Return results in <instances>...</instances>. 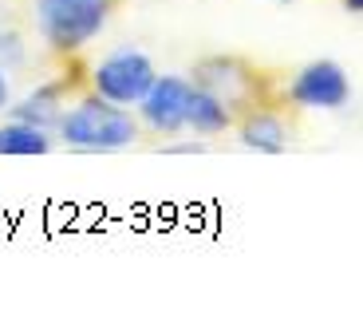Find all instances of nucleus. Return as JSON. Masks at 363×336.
<instances>
[{"mask_svg":"<svg viewBox=\"0 0 363 336\" xmlns=\"http://www.w3.org/2000/svg\"><path fill=\"white\" fill-rule=\"evenodd\" d=\"M55 139L83 155H115V151H130L143 139V123L130 107L107 103L91 91L72 107H64L55 123Z\"/></svg>","mask_w":363,"mask_h":336,"instance_id":"1","label":"nucleus"},{"mask_svg":"<svg viewBox=\"0 0 363 336\" xmlns=\"http://www.w3.org/2000/svg\"><path fill=\"white\" fill-rule=\"evenodd\" d=\"M115 0H32L36 36L55 55H75L103 36Z\"/></svg>","mask_w":363,"mask_h":336,"instance_id":"2","label":"nucleus"},{"mask_svg":"<svg viewBox=\"0 0 363 336\" xmlns=\"http://www.w3.org/2000/svg\"><path fill=\"white\" fill-rule=\"evenodd\" d=\"M190 83L209 95H218L233 115L261 103V72L241 55H206L190 72Z\"/></svg>","mask_w":363,"mask_h":336,"instance_id":"3","label":"nucleus"},{"mask_svg":"<svg viewBox=\"0 0 363 336\" xmlns=\"http://www.w3.org/2000/svg\"><path fill=\"white\" fill-rule=\"evenodd\" d=\"M158 67L155 60L138 48H118V52L103 55L99 64L91 67V91L107 103H118V107H135L146 95V87L155 83Z\"/></svg>","mask_w":363,"mask_h":336,"instance_id":"4","label":"nucleus"},{"mask_svg":"<svg viewBox=\"0 0 363 336\" xmlns=\"http://www.w3.org/2000/svg\"><path fill=\"white\" fill-rule=\"evenodd\" d=\"M284 95L304 111H344L352 103V75L340 60H312L284 83Z\"/></svg>","mask_w":363,"mask_h":336,"instance_id":"5","label":"nucleus"},{"mask_svg":"<svg viewBox=\"0 0 363 336\" xmlns=\"http://www.w3.org/2000/svg\"><path fill=\"white\" fill-rule=\"evenodd\" d=\"M190 75H155V83L146 87V95L135 103V115L146 131L170 139L186 131V103H190Z\"/></svg>","mask_w":363,"mask_h":336,"instance_id":"6","label":"nucleus"},{"mask_svg":"<svg viewBox=\"0 0 363 336\" xmlns=\"http://www.w3.org/2000/svg\"><path fill=\"white\" fill-rule=\"evenodd\" d=\"M233 127H237L241 146H245V151H257V155H284L289 143H292V127L284 123V115L269 111L264 103L241 111V115L233 119Z\"/></svg>","mask_w":363,"mask_h":336,"instance_id":"7","label":"nucleus"},{"mask_svg":"<svg viewBox=\"0 0 363 336\" xmlns=\"http://www.w3.org/2000/svg\"><path fill=\"white\" fill-rule=\"evenodd\" d=\"M67 91H72V80H67V75L40 83L36 91H28L24 99L9 103V119H24V123H36V127H44V131H55V123H60V115H64V107H67Z\"/></svg>","mask_w":363,"mask_h":336,"instance_id":"8","label":"nucleus"},{"mask_svg":"<svg viewBox=\"0 0 363 336\" xmlns=\"http://www.w3.org/2000/svg\"><path fill=\"white\" fill-rule=\"evenodd\" d=\"M233 111L218 99V95H209V91L194 87L190 91V103H186V127L194 131L198 139H218L225 131H233Z\"/></svg>","mask_w":363,"mask_h":336,"instance_id":"9","label":"nucleus"},{"mask_svg":"<svg viewBox=\"0 0 363 336\" xmlns=\"http://www.w3.org/2000/svg\"><path fill=\"white\" fill-rule=\"evenodd\" d=\"M55 146V131H44L24 119H9L0 127V155L4 158H40Z\"/></svg>","mask_w":363,"mask_h":336,"instance_id":"10","label":"nucleus"},{"mask_svg":"<svg viewBox=\"0 0 363 336\" xmlns=\"http://www.w3.org/2000/svg\"><path fill=\"white\" fill-rule=\"evenodd\" d=\"M16 64H24V44H20L16 32H4V28H0V67L9 72V67H16Z\"/></svg>","mask_w":363,"mask_h":336,"instance_id":"11","label":"nucleus"},{"mask_svg":"<svg viewBox=\"0 0 363 336\" xmlns=\"http://www.w3.org/2000/svg\"><path fill=\"white\" fill-rule=\"evenodd\" d=\"M9 103H12V80H9V72L0 67V111H9Z\"/></svg>","mask_w":363,"mask_h":336,"instance_id":"12","label":"nucleus"},{"mask_svg":"<svg viewBox=\"0 0 363 336\" xmlns=\"http://www.w3.org/2000/svg\"><path fill=\"white\" fill-rule=\"evenodd\" d=\"M206 143H182V146H166V155H201Z\"/></svg>","mask_w":363,"mask_h":336,"instance_id":"13","label":"nucleus"},{"mask_svg":"<svg viewBox=\"0 0 363 336\" xmlns=\"http://www.w3.org/2000/svg\"><path fill=\"white\" fill-rule=\"evenodd\" d=\"M344 9L352 12V16H359V12H363V0H344Z\"/></svg>","mask_w":363,"mask_h":336,"instance_id":"14","label":"nucleus"},{"mask_svg":"<svg viewBox=\"0 0 363 336\" xmlns=\"http://www.w3.org/2000/svg\"><path fill=\"white\" fill-rule=\"evenodd\" d=\"M281 4H292V0H281Z\"/></svg>","mask_w":363,"mask_h":336,"instance_id":"15","label":"nucleus"}]
</instances>
